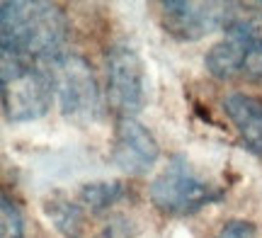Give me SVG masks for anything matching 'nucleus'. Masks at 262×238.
<instances>
[{
	"instance_id": "9",
	"label": "nucleus",
	"mask_w": 262,
	"mask_h": 238,
	"mask_svg": "<svg viewBox=\"0 0 262 238\" xmlns=\"http://www.w3.org/2000/svg\"><path fill=\"white\" fill-rule=\"evenodd\" d=\"M245 54H248V44L233 37H226L224 41L209 49V54L204 56V66L219 80H231L235 76H243Z\"/></svg>"
},
{
	"instance_id": "10",
	"label": "nucleus",
	"mask_w": 262,
	"mask_h": 238,
	"mask_svg": "<svg viewBox=\"0 0 262 238\" xmlns=\"http://www.w3.org/2000/svg\"><path fill=\"white\" fill-rule=\"evenodd\" d=\"M44 211H47V217L51 219V224L56 226V231L63 238H80L83 236V229H85L83 209H80L75 202L68 200V197L54 194L51 200H47Z\"/></svg>"
},
{
	"instance_id": "7",
	"label": "nucleus",
	"mask_w": 262,
	"mask_h": 238,
	"mask_svg": "<svg viewBox=\"0 0 262 238\" xmlns=\"http://www.w3.org/2000/svg\"><path fill=\"white\" fill-rule=\"evenodd\" d=\"M226 5L228 3H185V0H168L163 3V25L165 32L182 41L211 34L216 29H224Z\"/></svg>"
},
{
	"instance_id": "6",
	"label": "nucleus",
	"mask_w": 262,
	"mask_h": 238,
	"mask_svg": "<svg viewBox=\"0 0 262 238\" xmlns=\"http://www.w3.org/2000/svg\"><path fill=\"white\" fill-rule=\"evenodd\" d=\"M160 156L156 136L136 119L122 117L117 119L112 139V163L126 175H143L148 172Z\"/></svg>"
},
{
	"instance_id": "4",
	"label": "nucleus",
	"mask_w": 262,
	"mask_h": 238,
	"mask_svg": "<svg viewBox=\"0 0 262 238\" xmlns=\"http://www.w3.org/2000/svg\"><path fill=\"white\" fill-rule=\"evenodd\" d=\"M224 197L216 185L199 178L185 158H175L150 185L156 209L170 217H187Z\"/></svg>"
},
{
	"instance_id": "1",
	"label": "nucleus",
	"mask_w": 262,
	"mask_h": 238,
	"mask_svg": "<svg viewBox=\"0 0 262 238\" xmlns=\"http://www.w3.org/2000/svg\"><path fill=\"white\" fill-rule=\"evenodd\" d=\"M0 41L3 54L49 66L66 56L68 17L54 3L5 0L0 5Z\"/></svg>"
},
{
	"instance_id": "11",
	"label": "nucleus",
	"mask_w": 262,
	"mask_h": 238,
	"mask_svg": "<svg viewBox=\"0 0 262 238\" xmlns=\"http://www.w3.org/2000/svg\"><path fill=\"white\" fill-rule=\"evenodd\" d=\"M78 197L83 202L85 207L95 214L110 209L114 202H119L124 197V185L122 182H88L80 187Z\"/></svg>"
},
{
	"instance_id": "2",
	"label": "nucleus",
	"mask_w": 262,
	"mask_h": 238,
	"mask_svg": "<svg viewBox=\"0 0 262 238\" xmlns=\"http://www.w3.org/2000/svg\"><path fill=\"white\" fill-rule=\"evenodd\" d=\"M54 93L56 88L49 66L3 54L0 95H3V112L8 122L17 124L44 117L51 107Z\"/></svg>"
},
{
	"instance_id": "8",
	"label": "nucleus",
	"mask_w": 262,
	"mask_h": 238,
	"mask_svg": "<svg viewBox=\"0 0 262 238\" xmlns=\"http://www.w3.org/2000/svg\"><path fill=\"white\" fill-rule=\"evenodd\" d=\"M224 110L248 148L262 153V100L245 93H233L224 100Z\"/></svg>"
},
{
	"instance_id": "5",
	"label": "nucleus",
	"mask_w": 262,
	"mask_h": 238,
	"mask_svg": "<svg viewBox=\"0 0 262 238\" xmlns=\"http://www.w3.org/2000/svg\"><path fill=\"white\" fill-rule=\"evenodd\" d=\"M107 105L117 119L136 117L146 102V71L141 56L126 44H114L104 54Z\"/></svg>"
},
{
	"instance_id": "13",
	"label": "nucleus",
	"mask_w": 262,
	"mask_h": 238,
	"mask_svg": "<svg viewBox=\"0 0 262 238\" xmlns=\"http://www.w3.org/2000/svg\"><path fill=\"white\" fill-rule=\"evenodd\" d=\"M243 76L250 78V80H262V41L248 47L245 63H243Z\"/></svg>"
},
{
	"instance_id": "3",
	"label": "nucleus",
	"mask_w": 262,
	"mask_h": 238,
	"mask_svg": "<svg viewBox=\"0 0 262 238\" xmlns=\"http://www.w3.org/2000/svg\"><path fill=\"white\" fill-rule=\"evenodd\" d=\"M61 115L78 126H90L102 117V95L93 66L78 54H66L49 63Z\"/></svg>"
},
{
	"instance_id": "12",
	"label": "nucleus",
	"mask_w": 262,
	"mask_h": 238,
	"mask_svg": "<svg viewBox=\"0 0 262 238\" xmlns=\"http://www.w3.org/2000/svg\"><path fill=\"white\" fill-rule=\"evenodd\" d=\"M0 238H25V217L8 194L0 204Z\"/></svg>"
},
{
	"instance_id": "14",
	"label": "nucleus",
	"mask_w": 262,
	"mask_h": 238,
	"mask_svg": "<svg viewBox=\"0 0 262 238\" xmlns=\"http://www.w3.org/2000/svg\"><path fill=\"white\" fill-rule=\"evenodd\" d=\"M216 238H257V231L250 221H231V224H226L224 229L219 231V236Z\"/></svg>"
}]
</instances>
